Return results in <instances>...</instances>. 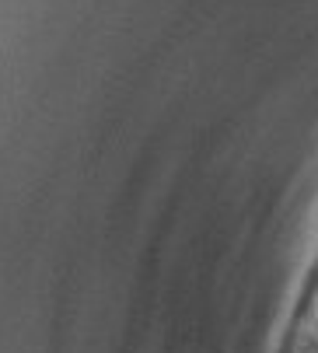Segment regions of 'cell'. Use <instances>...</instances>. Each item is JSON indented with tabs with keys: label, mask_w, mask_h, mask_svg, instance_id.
<instances>
[{
	"label": "cell",
	"mask_w": 318,
	"mask_h": 353,
	"mask_svg": "<svg viewBox=\"0 0 318 353\" xmlns=\"http://www.w3.org/2000/svg\"><path fill=\"white\" fill-rule=\"evenodd\" d=\"M284 353H318V266L301 294V305L294 312Z\"/></svg>",
	"instance_id": "6da1fadb"
}]
</instances>
